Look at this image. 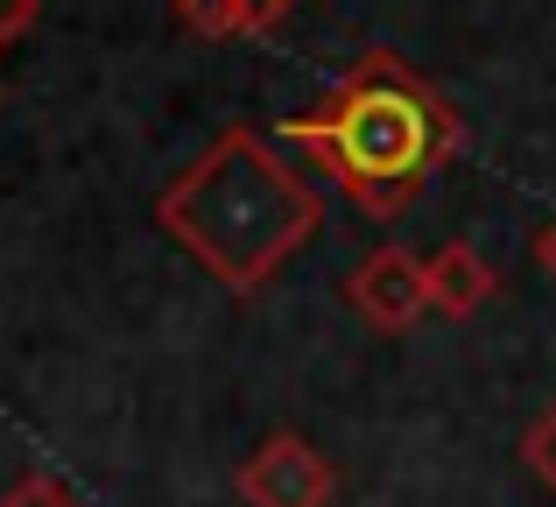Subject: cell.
Returning a JSON list of instances; mask_svg holds the SVG:
<instances>
[{
	"instance_id": "3957f363",
	"label": "cell",
	"mask_w": 556,
	"mask_h": 507,
	"mask_svg": "<svg viewBox=\"0 0 556 507\" xmlns=\"http://www.w3.org/2000/svg\"><path fill=\"white\" fill-rule=\"evenodd\" d=\"M232 494L247 507H331L339 500V472H331V458L317 452L311 438L275 430V438H261L254 452L240 458Z\"/></svg>"
},
{
	"instance_id": "30bf717a",
	"label": "cell",
	"mask_w": 556,
	"mask_h": 507,
	"mask_svg": "<svg viewBox=\"0 0 556 507\" xmlns=\"http://www.w3.org/2000/svg\"><path fill=\"white\" fill-rule=\"evenodd\" d=\"M535 268H543L549 282H556V219L543 226V233H535Z\"/></svg>"
},
{
	"instance_id": "5b68a950",
	"label": "cell",
	"mask_w": 556,
	"mask_h": 507,
	"mask_svg": "<svg viewBox=\"0 0 556 507\" xmlns=\"http://www.w3.org/2000/svg\"><path fill=\"white\" fill-rule=\"evenodd\" d=\"M422 261H430V310L451 317V325L479 317L493 303V289H501V268H493L472 240H444V248L422 254Z\"/></svg>"
},
{
	"instance_id": "ba28073f",
	"label": "cell",
	"mask_w": 556,
	"mask_h": 507,
	"mask_svg": "<svg viewBox=\"0 0 556 507\" xmlns=\"http://www.w3.org/2000/svg\"><path fill=\"white\" fill-rule=\"evenodd\" d=\"M521 458H529V472L556 494V402H549L543 416H535L529 430H521Z\"/></svg>"
},
{
	"instance_id": "6da1fadb",
	"label": "cell",
	"mask_w": 556,
	"mask_h": 507,
	"mask_svg": "<svg viewBox=\"0 0 556 507\" xmlns=\"http://www.w3.org/2000/svg\"><path fill=\"white\" fill-rule=\"evenodd\" d=\"M458 113L451 99L422 78L408 56L367 50L325 106L282 121V141L311 155V169H325L339 183V198H353L367 219H402L422 198V183L458 155Z\"/></svg>"
},
{
	"instance_id": "8992f818",
	"label": "cell",
	"mask_w": 556,
	"mask_h": 507,
	"mask_svg": "<svg viewBox=\"0 0 556 507\" xmlns=\"http://www.w3.org/2000/svg\"><path fill=\"white\" fill-rule=\"evenodd\" d=\"M289 8H296V0H177V14L198 28V36H212V42L268 36V28H282Z\"/></svg>"
},
{
	"instance_id": "52a82bcc",
	"label": "cell",
	"mask_w": 556,
	"mask_h": 507,
	"mask_svg": "<svg viewBox=\"0 0 556 507\" xmlns=\"http://www.w3.org/2000/svg\"><path fill=\"white\" fill-rule=\"evenodd\" d=\"M0 507H85L78 494H71L56 472H22V480L0 494Z\"/></svg>"
},
{
	"instance_id": "9c48e42d",
	"label": "cell",
	"mask_w": 556,
	"mask_h": 507,
	"mask_svg": "<svg viewBox=\"0 0 556 507\" xmlns=\"http://www.w3.org/2000/svg\"><path fill=\"white\" fill-rule=\"evenodd\" d=\"M36 22H42V0H0V50H8V42H22Z\"/></svg>"
},
{
	"instance_id": "277c9868",
	"label": "cell",
	"mask_w": 556,
	"mask_h": 507,
	"mask_svg": "<svg viewBox=\"0 0 556 507\" xmlns=\"http://www.w3.org/2000/svg\"><path fill=\"white\" fill-rule=\"evenodd\" d=\"M339 289L374 331H388V339H402V331H416L422 317H430V261L408 254L402 240H380L374 254H359Z\"/></svg>"
},
{
	"instance_id": "7a4b0ae2",
	"label": "cell",
	"mask_w": 556,
	"mask_h": 507,
	"mask_svg": "<svg viewBox=\"0 0 556 507\" xmlns=\"http://www.w3.org/2000/svg\"><path fill=\"white\" fill-rule=\"evenodd\" d=\"M155 226L232 296H254L325 226V198L275 155L268 135L226 127L177 183L155 198Z\"/></svg>"
}]
</instances>
